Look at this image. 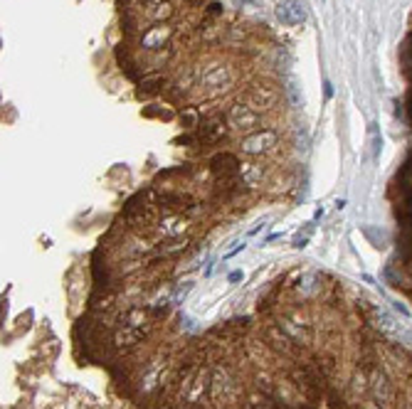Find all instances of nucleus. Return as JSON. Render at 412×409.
<instances>
[{"label": "nucleus", "mask_w": 412, "mask_h": 409, "mask_svg": "<svg viewBox=\"0 0 412 409\" xmlns=\"http://www.w3.org/2000/svg\"><path fill=\"white\" fill-rule=\"evenodd\" d=\"M170 37H173V28H168L165 23H158L141 35V47L143 50H160Z\"/></svg>", "instance_id": "obj_5"}, {"label": "nucleus", "mask_w": 412, "mask_h": 409, "mask_svg": "<svg viewBox=\"0 0 412 409\" xmlns=\"http://www.w3.org/2000/svg\"><path fill=\"white\" fill-rule=\"evenodd\" d=\"M232 82V72L225 64H215L210 69H205L200 77V87L202 89H225Z\"/></svg>", "instance_id": "obj_4"}, {"label": "nucleus", "mask_w": 412, "mask_h": 409, "mask_svg": "<svg viewBox=\"0 0 412 409\" xmlns=\"http://www.w3.org/2000/svg\"><path fill=\"white\" fill-rule=\"evenodd\" d=\"M277 141H279L277 131H269V128H264V131H252L250 136H245V138L240 141V150H242L245 155H262V153H269V150L277 146Z\"/></svg>", "instance_id": "obj_1"}, {"label": "nucleus", "mask_w": 412, "mask_h": 409, "mask_svg": "<svg viewBox=\"0 0 412 409\" xmlns=\"http://www.w3.org/2000/svg\"><path fill=\"white\" fill-rule=\"evenodd\" d=\"M227 121L235 131H254L259 126V111L250 104H235L227 114Z\"/></svg>", "instance_id": "obj_2"}, {"label": "nucleus", "mask_w": 412, "mask_h": 409, "mask_svg": "<svg viewBox=\"0 0 412 409\" xmlns=\"http://www.w3.org/2000/svg\"><path fill=\"white\" fill-rule=\"evenodd\" d=\"M202 136L208 138V141L222 138V136H225V123H222V118H213V121H208V123H202Z\"/></svg>", "instance_id": "obj_9"}, {"label": "nucleus", "mask_w": 412, "mask_h": 409, "mask_svg": "<svg viewBox=\"0 0 412 409\" xmlns=\"http://www.w3.org/2000/svg\"><path fill=\"white\" fill-rule=\"evenodd\" d=\"M274 99H277V94L272 89H267V87L254 89V104L257 106H269V104H274Z\"/></svg>", "instance_id": "obj_10"}, {"label": "nucleus", "mask_w": 412, "mask_h": 409, "mask_svg": "<svg viewBox=\"0 0 412 409\" xmlns=\"http://www.w3.org/2000/svg\"><path fill=\"white\" fill-rule=\"evenodd\" d=\"M143 3H151V0H143Z\"/></svg>", "instance_id": "obj_12"}, {"label": "nucleus", "mask_w": 412, "mask_h": 409, "mask_svg": "<svg viewBox=\"0 0 412 409\" xmlns=\"http://www.w3.org/2000/svg\"><path fill=\"white\" fill-rule=\"evenodd\" d=\"M235 5H237V8H250V10H254V8H259V0H235Z\"/></svg>", "instance_id": "obj_11"}, {"label": "nucleus", "mask_w": 412, "mask_h": 409, "mask_svg": "<svg viewBox=\"0 0 412 409\" xmlns=\"http://www.w3.org/2000/svg\"><path fill=\"white\" fill-rule=\"evenodd\" d=\"M173 15V5L168 3V0H151V3L143 8V18L148 20V23H163V20H168Z\"/></svg>", "instance_id": "obj_7"}, {"label": "nucleus", "mask_w": 412, "mask_h": 409, "mask_svg": "<svg viewBox=\"0 0 412 409\" xmlns=\"http://www.w3.org/2000/svg\"><path fill=\"white\" fill-rule=\"evenodd\" d=\"M185 230H188V222L183 217H178V215H168L165 220L158 222V234L160 237H178Z\"/></svg>", "instance_id": "obj_8"}, {"label": "nucleus", "mask_w": 412, "mask_h": 409, "mask_svg": "<svg viewBox=\"0 0 412 409\" xmlns=\"http://www.w3.org/2000/svg\"><path fill=\"white\" fill-rule=\"evenodd\" d=\"M237 173H240L242 182H245L250 190H254V187H259V185L264 182V168H262L259 163H254V160L237 163Z\"/></svg>", "instance_id": "obj_6"}, {"label": "nucleus", "mask_w": 412, "mask_h": 409, "mask_svg": "<svg viewBox=\"0 0 412 409\" xmlns=\"http://www.w3.org/2000/svg\"><path fill=\"white\" fill-rule=\"evenodd\" d=\"M277 18L282 25H289V28H296L306 20V8L301 0H282L277 5Z\"/></svg>", "instance_id": "obj_3"}]
</instances>
